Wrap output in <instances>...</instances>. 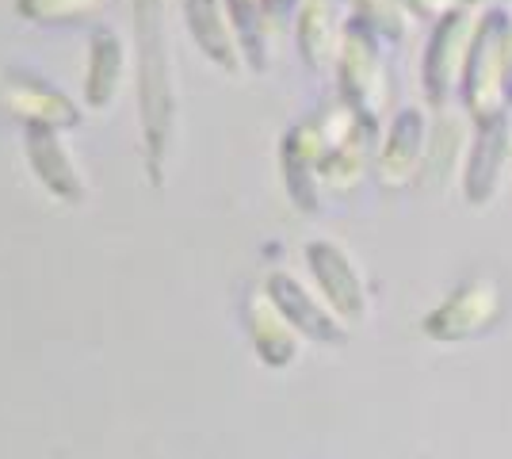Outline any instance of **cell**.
Instances as JSON below:
<instances>
[{"label": "cell", "mask_w": 512, "mask_h": 459, "mask_svg": "<svg viewBox=\"0 0 512 459\" xmlns=\"http://www.w3.org/2000/svg\"><path fill=\"white\" fill-rule=\"evenodd\" d=\"M134 12V46H138V104H142V138L153 180L161 176L165 150L172 138L176 115V88H172L169 27H165V0H130Z\"/></svg>", "instance_id": "6da1fadb"}, {"label": "cell", "mask_w": 512, "mask_h": 459, "mask_svg": "<svg viewBox=\"0 0 512 459\" xmlns=\"http://www.w3.org/2000/svg\"><path fill=\"white\" fill-rule=\"evenodd\" d=\"M512 16L505 8H486L467 46V62L459 77V96L474 123L505 115V43H509Z\"/></svg>", "instance_id": "7a4b0ae2"}, {"label": "cell", "mask_w": 512, "mask_h": 459, "mask_svg": "<svg viewBox=\"0 0 512 459\" xmlns=\"http://www.w3.org/2000/svg\"><path fill=\"white\" fill-rule=\"evenodd\" d=\"M337 73H341V96L352 111H360L367 123L379 127V115L386 108V62L379 31H371L363 20H348L344 43L337 54Z\"/></svg>", "instance_id": "3957f363"}, {"label": "cell", "mask_w": 512, "mask_h": 459, "mask_svg": "<svg viewBox=\"0 0 512 459\" xmlns=\"http://www.w3.org/2000/svg\"><path fill=\"white\" fill-rule=\"evenodd\" d=\"M474 23H478L474 8H451L440 20H432V35H428L425 58H421V85H425L428 108L444 111L451 88H459Z\"/></svg>", "instance_id": "277c9868"}, {"label": "cell", "mask_w": 512, "mask_h": 459, "mask_svg": "<svg viewBox=\"0 0 512 459\" xmlns=\"http://www.w3.org/2000/svg\"><path fill=\"white\" fill-rule=\"evenodd\" d=\"M501 287L490 276H474L459 291H451L444 303L425 318V333L432 341H467L478 333H490L501 318Z\"/></svg>", "instance_id": "5b68a950"}, {"label": "cell", "mask_w": 512, "mask_h": 459, "mask_svg": "<svg viewBox=\"0 0 512 459\" xmlns=\"http://www.w3.org/2000/svg\"><path fill=\"white\" fill-rule=\"evenodd\" d=\"M428 153V119L425 111L417 108H402L394 115L390 131H386V142L379 150V165H375V176L386 192H406L409 184H417L421 176V161Z\"/></svg>", "instance_id": "8992f818"}, {"label": "cell", "mask_w": 512, "mask_h": 459, "mask_svg": "<svg viewBox=\"0 0 512 459\" xmlns=\"http://www.w3.org/2000/svg\"><path fill=\"white\" fill-rule=\"evenodd\" d=\"M509 150H512V131L505 115L478 123L467 169H463V196H467V203H474V207H486L490 203L497 184H501V169L509 161Z\"/></svg>", "instance_id": "52a82bcc"}, {"label": "cell", "mask_w": 512, "mask_h": 459, "mask_svg": "<svg viewBox=\"0 0 512 459\" xmlns=\"http://www.w3.org/2000/svg\"><path fill=\"white\" fill-rule=\"evenodd\" d=\"M344 0H302L295 16V43H299L302 62L321 73L325 66L337 62L344 43Z\"/></svg>", "instance_id": "ba28073f"}, {"label": "cell", "mask_w": 512, "mask_h": 459, "mask_svg": "<svg viewBox=\"0 0 512 459\" xmlns=\"http://www.w3.org/2000/svg\"><path fill=\"white\" fill-rule=\"evenodd\" d=\"M184 23H188V35L195 39V46L214 66L226 69V73L241 69V39H237L226 0H184Z\"/></svg>", "instance_id": "9c48e42d"}, {"label": "cell", "mask_w": 512, "mask_h": 459, "mask_svg": "<svg viewBox=\"0 0 512 459\" xmlns=\"http://www.w3.org/2000/svg\"><path fill=\"white\" fill-rule=\"evenodd\" d=\"M27 161L35 176L43 180L54 196L62 199H81L85 188H81V176H77V165L73 157L65 153V146L58 142L54 127H43V123H27Z\"/></svg>", "instance_id": "30bf717a"}, {"label": "cell", "mask_w": 512, "mask_h": 459, "mask_svg": "<svg viewBox=\"0 0 512 459\" xmlns=\"http://www.w3.org/2000/svg\"><path fill=\"white\" fill-rule=\"evenodd\" d=\"M4 104L16 111V115H23L27 123H43V127H54V131L81 119L65 92H58V88L39 81V77H20V73L8 77Z\"/></svg>", "instance_id": "8fae6325"}, {"label": "cell", "mask_w": 512, "mask_h": 459, "mask_svg": "<svg viewBox=\"0 0 512 459\" xmlns=\"http://www.w3.org/2000/svg\"><path fill=\"white\" fill-rule=\"evenodd\" d=\"M123 73H127V46L123 39L100 27L92 31V43H88V77H85V96L92 108H107L119 88H123Z\"/></svg>", "instance_id": "7c38bea8"}, {"label": "cell", "mask_w": 512, "mask_h": 459, "mask_svg": "<svg viewBox=\"0 0 512 459\" xmlns=\"http://www.w3.org/2000/svg\"><path fill=\"white\" fill-rule=\"evenodd\" d=\"M306 257L314 264V276L321 280L325 287V295H329V303L341 310L344 318H360L363 314V287L356 280V272H352V264L344 257L337 245H329V241H314L310 249H306Z\"/></svg>", "instance_id": "4fadbf2b"}, {"label": "cell", "mask_w": 512, "mask_h": 459, "mask_svg": "<svg viewBox=\"0 0 512 459\" xmlns=\"http://www.w3.org/2000/svg\"><path fill=\"white\" fill-rule=\"evenodd\" d=\"M283 176L291 196L299 199V207L314 211L318 207V131L310 123H302L295 131L283 134Z\"/></svg>", "instance_id": "5bb4252c"}, {"label": "cell", "mask_w": 512, "mask_h": 459, "mask_svg": "<svg viewBox=\"0 0 512 459\" xmlns=\"http://www.w3.org/2000/svg\"><path fill=\"white\" fill-rule=\"evenodd\" d=\"M272 295H276V303H279V310L295 322L299 329H306L310 337H318V341H341L344 333L325 314H321L318 306L306 299V291H302L295 280H287V276H276L272 280Z\"/></svg>", "instance_id": "9a60e30c"}, {"label": "cell", "mask_w": 512, "mask_h": 459, "mask_svg": "<svg viewBox=\"0 0 512 459\" xmlns=\"http://www.w3.org/2000/svg\"><path fill=\"white\" fill-rule=\"evenodd\" d=\"M107 8V0H16V12L27 23H88Z\"/></svg>", "instance_id": "2e32d148"}, {"label": "cell", "mask_w": 512, "mask_h": 459, "mask_svg": "<svg viewBox=\"0 0 512 459\" xmlns=\"http://www.w3.org/2000/svg\"><path fill=\"white\" fill-rule=\"evenodd\" d=\"M356 8V20H363L371 31H379V39H402L406 31V0H348Z\"/></svg>", "instance_id": "e0dca14e"}, {"label": "cell", "mask_w": 512, "mask_h": 459, "mask_svg": "<svg viewBox=\"0 0 512 459\" xmlns=\"http://www.w3.org/2000/svg\"><path fill=\"white\" fill-rule=\"evenodd\" d=\"M459 138H463V127L451 119V115H440V127L428 131V176H444L455 165V153H459Z\"/></svg>", "instance_id": "ac0fdd59"}, {"label": "cell", "mask_w": 512, "mask_h": 459, "mask_svg": "<svg viewBox=\"0 0 512 459\" xmlns=\"http://www.w3.org/2000/svg\"><path fill=\"white\" fill-rule=\"evenodd\" d=\"M505 104L512 108V31H509V43H505Z\"/></svg>", "instance_id": "d6986e66"}, {"label": "cell", "mask_w": 512, "mask_h": 459, "mask_svg": "<svg viewBox=\"0 0 512 459\" xmlns=\"http://www.w3.org/2000/svg\"><path fill=\"white\" fill-rule=\"evenodd\" d=\"M509 165H512V150H509Z\"/></svg>", "instance_id": "ffe728a7"}]
</instances>
